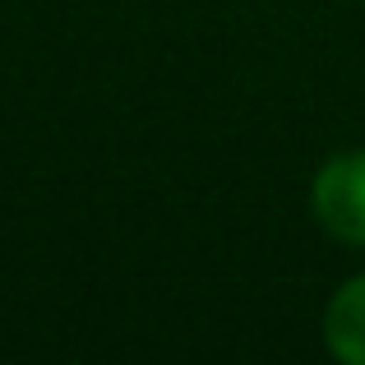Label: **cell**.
<instances>
[{
    "instance_id": "2",
    "label": "cell",
    "mask_w": 365,
    "mask_h": 365,
    "mask_svg": "<svg viewBox=\"0 0 365 365\" xmlns=\"http://www.w3.org/2000/svg\"><path fill=\"white\" fill-rule=\"evenodd\" d=\"M324 338L329 351L351 365H365V277H351L324 314Z\"/></svg>"
},
{
    "instance_id": "1",
    "label": "cell",
    "mask_w": 365,
    "mask_h": 365,
    "mask_svg": "<svg viewBox=\"0 0 365 365\" xmlns=\"http://www.w3.org/2000/svg\"><path fill=\"white\" fill-rule=\"evenodd\" d=\"M314 217L347 245H365V153H342L314 176Z\"/></svg>"
}]
</instances>
